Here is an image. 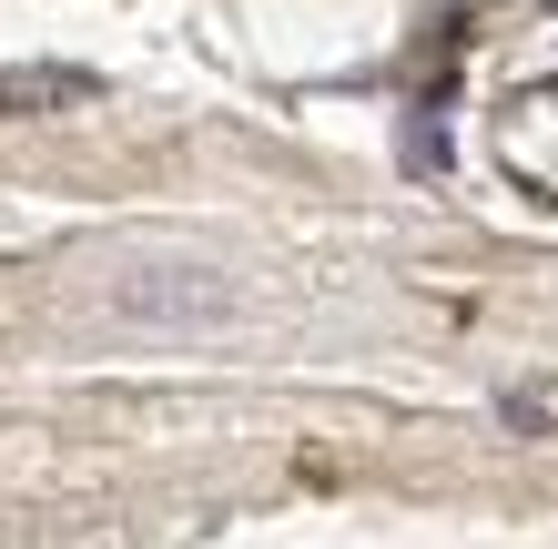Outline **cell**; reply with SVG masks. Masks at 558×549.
<instances>
[{
  "mask_svg": "<svg viewBox=\"0 0 558 549\" xmlns=\"http://www.w3.org/2000/svg\"><path fill=\"white\" fill-rule=\"evenodd\" d=\"M102 306L122 326H162V336H204V326H234L244 315V285L214 275V265H133L102 285Z\"/></svg>",
  "mask_w": 558,
  "mask_h": 549,
  "instance_id": "6da1fadb",
  "label": "cell"
},
{
  "mask_svg": "<svg viewBox=\"0 0 558 549\" xmlns=\"http://www.w3.org/2000/svg\"><path fill=\"white\" fill-rule=\"evenodd\" d=\"M92 72H72V61H41V72H0V112H31V103H92Z\"/></svg>",
  "mask_w": 558,
  "mask_h": 549,
  "instance_id": "7a4b0ae2",
  "label": "cell"
},
{
  "mask_svg": "<svg viewBox=\"0 0 558 549\" xmlns=\"http://www.w3.org/2000/svg\"><path fill=\"white\" fill-rule=\"evenodd\" d=\"M498 428H518V438H548L558 417H548V397H529V386H508V397H498Z\"/></svg>",
  "mask_w": 558,
  "mask_h": 549,
  "instance_id": "3957f363",
  "label": "cell"
}]
</instances>
